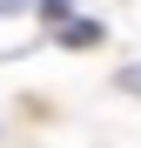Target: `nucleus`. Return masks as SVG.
<instances>
[{
	"mask_svg": "<svg viewBox=\"0 0 141 148\" xmlns=\"http://www.w3.org/2000/svg\"><path fill=\"white\" fill-rule=\"evenodd\" d=\"M121 88H128V94H141V61H134V67H121Z\"/></svg>",
	"mask_w": 141,
	"mask_h": 148,
	"instance_id": "obj_3",
	"label": "nucleus"
},
{
	"mask_svg": "<svg viewBox=\"0 0 141 148\" xmlns=\"http://www.w3.org/2000/svg\"><path fill=\"white\" fill-rule=\"evenodd\" d=\"M61 40H67V47H94V40H101V20H81V14H67Z\"/></svg>",
	"mask_w": 141,
	"mask_h": 148,
	"instance_id": "obj_1",
	"label": "nucleus"
},
{
	"mask_svg": "<svg viewBox=\"0 0 141 148\" xmlns=\"http://www.w3.org/2000/svg\"><path fill=\"white\" fill-rule=\"evenodd\" d=\"M20 7H34V0H0V14H20Z\"/></svg>",
	"mask_w": 141,
	"mask_h": 148,
	"instance_id": "obj_4",
	"label": "nucleus"
},
{
	"mask_svg": "<svg viewBox=\"0 0 141 148\" xmlns=\"http://www.w3.org/2000/svg\"><path fill=\"white\" fill-rule=\"evenodd\" d=\"M34 7H40L47 20H67V0H34Z\"/></svg>",
	"mask_w": 141,
	"mask_h": 148,
	"instance_id": "obj_2",
	"label": "nucleus"
}]
</instances>
